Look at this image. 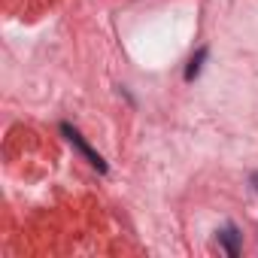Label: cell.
I'll list each match as a JSON object with an SVG mask.
<instances>
[{"instance_id":"1","label":"cell","mask_w":258,"mask_h":258,"mask_svg":"<svg viewBox=\"0 0 258 258\" xmlns=\"http://www.w3.org/2000/svg\"><path fill=\"white\" fill-rule=\"evenodd\" d=\"M61 131H64V134H67V140H70V143H73V146H76V149H79V152L85 155V158H88V164H91V167H97L100 173L106 170L103 158H100V155H97V152H94V149H91V146L85 143V140H82V134L76 131V127H70V124H61Z\"/></svg>"},{"instance_id":"2","label":"cell","mask_w":258,"mask_h":258,"mask_svg":"<svg viewBox=\"0 0 258 258\" xmlns=\"http://www.w3.org/2000/svg\"><path fill=\"white\" fill-rule=\"evenodd\" d=\"M240 240H243V234H240L234 225H228V228L219 234V243L225 246V252H228L231 258H234V255H240Z\"/></svg>"},{"instance_id":"3","label":"cell","mask_w":258,"mask_h":258,"mask_svg":"<svg viewBox=\"0 0 258 258\" xmlns=\"http://www.w3.org/2000/svg\"><path fill=\"white\" fill-rule=\"evenodd\" d=\"M204 58H207V49H201V52H198V55L188 61V70H185V79H188V82H191V79L201 73V64H204Z\"/></svg>"}]
</instances>
